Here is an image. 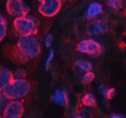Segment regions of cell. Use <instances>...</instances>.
<instances>
[{
    "instance_id": "6da1fadb",
    "label": "cell",
    "mask_w": 126,
    "mask_h": 118,
    "mask_svg": "<svg viewBox=\"0 0 126 118\" xmlns=\"http://www.w3.org/2000/svg\"><path fill=\"white\" fill-rule=\"evenodd\" d=\"M31 86L30 83L25 79H13L10 84L2 90V95L5 96L7 101H19L25 98L30 93Z\"/></svg>"
},
{
    "instance_id": "7a4b0ae2",
    "label": "cell",
    "mask_w": 126,
    "mask_h": 118,
    "mask_svg": "<svg viewBox=\"0 0 126 118\" xmlns=\"http://www.w3.org/2000/svg\"><path fill=\"white\" fill-rule=\"evenodd\" d=\"M13 27L16 32L20 37H34L37 34L39 28V21L34 17H26L16 18L13 20Z\"/></svg>"
},
{
    "instance_id": "3957f363",
    "label": "cell",
    "mask_w": 126,
    "mask_h": 118,
    "mask_svg": "<svg viewBox=\"0 0 126 118\" xmlns=\"http://www.w3.org/2000/svg\"><path fill=\"white\" fill-rule=\"evenodd\" d=\"M16 47L28 59L37 58L40 54V43L35 37H20L16 40Z\"/></svg>"
},
{
    "instance_id": "277c9868",
    "label": "cell",
    "mask_w": 126,
    "mask_h": 118,
    "mask_svg": "<svg viewBox=\"0 0 126 118\" xmlns=\"http://www.w3.org/2000/svg\"><path fill=\"white\" fill-rule=\"evenodd\" d=\"M6 11L14 18L26 17L30 12V7L22 0H7L6 1Z\"/></svg>"
},
{
    "instance_id": "5b68a950",
    "label": "cell",
    "mask_w": 126,
    "mask_h": 118,
    "mask_svg": "<svg viewBox=\"0 0 126 118\" xmlns=\"http://www.w3.org/2000/svg\"><path fill=\"white\" fill-rule=\"evenodd\" d=\"M61 8L60 0H40L38 4V11L41 16L46 18H52Z\"/></svg>"
},
{
    "instance_id": "8992f818",
    "label": "cell",
    "mask_w": 126,
    "mask_h": 118,
    "mask_svg": "<svg viewBox=\"0 0 126 118\" xmlns=\"http://www.w3.org/2000/svg\"><path fill=\"white\" fill-rule=\"evenodd\" d=\"M24 104L19 101H11L7 103L1 118H21L24 115Z\"/></svg>"
},
{
    "instance_id": "52a82bcc",
    "label": "cell",
    "mask_w": 126,
    "mask_h": 118,
    "mask_svg": "<svg viewBox=\"0 0 126 118\" xmlns=\"http://www.w3.org/2000/svg\"><path fill=\"white\" fill-rule=\"evenodd\" d=\"M77 50L81 53H87L91 56H98L101 52V45L93 39H84L79 41L77 45Z\"/></svg>"
},
{
    "instance_id": "ba28073f",
    "label": "cell",
    "mask_w": 126,
    "mask_h": 118,
    "mask_svg": "<svg viewBox=\"0 0 126 118\" xmlns=\"http://www.w3.org/2000/svg\"><path fill=\"white\" fill-rule=\"evenodd\" d=\"M107 21L104 19H95L92 20L86 25L85 32L87 35H99V34H104L107 31Z\"/></svg>"
},
{
    "instance_id": "9c48e42d",
    "label": "cell",
    "mask_w": 126,
    "mask_h": 118,
    "mask_svg": "<svg viewBox=\"0 0 126 118\" xmlns=\"http://www.w3.org/2000/svg\"><path fill=\"white\" fill-rule=\"evenodd\" d=\"M13 79H14L13 73L8 68L0 67V92H2V90L11 83Z\"/></svg>"
},
{
    "instance_id": "30bf717a",
    "label": "cell",
    "mask_w": 126,
    "mask_h": 118,
    "mask_svg": "<svg viewBox=\"0 0 126 118\" xmlns=\"http://www.w3.org/2000/svg\"><path fill=\"white\" fill-rule=\"evenodd\" d=\"M51 101L54 104H58V105H61V106H65L68 103L67 93L63 90H55L54 95L51 96Z\"/></svg>"
},
{
    "instance_id": "8fae6325",
    "label": "cell",
    "mask_w": 126,
    "mask_h": 118,
    "mask_svg": "<svg viewBox=\"0 0 126 118\" xmlns=\"http://www.w3.org/2000/svg\"><path fill=\"white\" fill-rule=\"evenodd\" d=\"M101 12H103L101 5H100L99 2H92L91 5L88 6L87 11H86V19L91 20V19L95 18L97 16H99Z\"/></svg>"
},
{
    "instance_id": "7c38bea8",
    "label": "cell",
    "mask_w": 126,
    "mask_h": 118,
    "mask_svg": "<svg viewBox=\"0 0 126 118\" xmlns=\"http://www.w3.org/2000/svg\"><path fill=\"white\" fill-rule=\"evenodd\" d=\"M13 58H14V60H16V63H20V64H25V63L28 62V58L24 53H21L20 51L16 49V46H14V49H13Z\"/></svg>"
},
{
    "instance_id": "4fadbf2b",
    "label": "cell",
    "mask_w": 126,
    "mask_h": 118,
    "mask_svg": "<svg viewBox=\"0 0 126 118\" xmlns=\"http://www.w3.org/2000/svg\"><path fill=\"white\" fill-rule=\"evenodd\" d=\"M81 103L85 106H95V97L92 93H86L81 98Z\"/></svg>"
},
{
    "instance_id": "5bb4252c",
    "label": "cell",
    "mask_w": 126,
    "mask_h": 118,
    "mask_svg": "<svg viewBox=\"0 0 126 118\" xmlns=\"http://www.w3.org/2000/svg\"><path fill=\"white\" fill-rule=\"evenodd\" d=\"M6 32H7V21H6L5 17L0 14V43L6 37Z\"/></svg>"
},
{
    "instance_id": "9a60e30c",
    "label": "cell",
    "mask_w": 126,
    "mask_h": 118,
    "mask_svg": "<svg viewBox=\"0 0 126 118\" xmlns=\"http://www.w3.org/2000/svg\"><path fill=\"white\" fill-rule=\"evenodd\" d=\"M76 66L80 68V70H84L86 72H90L91 68H92V65L90 62H86V60H82V59H78L76 62Z\"/></svg>"
},
{
    "instance_id": "2e32d148",
    "label": "cell",
    "mask_w": 126,
    "mask_h": 118,
    "mask_svg": "<svg viewBox=\"0 0 126 118\" xmlns=\"http://www.w3.org/2000/svg\"><path fill=\"white\" fill-rule=\"evenodd\" d=\"M106 4L110 6V7H112L113 10H117V11L121 10V6H123V2H121L120 0H109Z\"/></svg>"
},
{
    "instance_id": "e0dca14e",
    "label": "cell",
    "mask_w": 126,
    "mask_h": 118,
    "mask_svg": "<svg viewBox=\"0 0 126 118\" xmlns=\"http://www.w3.org/2000/svg\"><path fill=\"white\" fill-rule=\"evenodd\" d=\"M93 79H94V73L90 71V72H86L84 76H82L81 82L84 83V84H90Z\"/></svg>"
},
{
    "instance_id": "ac0fdd59",
    "label": "cell",
    "mask_w": 126,
    "mask_h": 118,
    "mask_svg": "<svg viewBox=\"0 0 126 118\" xmlns=\"http://www.w3.org/2000/svg\"><path fill=\"white\" fill-rule=\"evenodd\" d=\"M7 103H8V101L5 98V96L0 92V116H1V115H2V112H4V110H5Z\"/></svg>"
},
{
    "instance_id": "d6986e66",
    "label": "cell",
    "mask_w": 126,
    "mask_h": 118,
    "mask_svg": "<svg viewBox=\"0 0 126 118\" xmlns=\"http://www.w3.org/2000/svg\"><path fill=\"white\" fill-rule=\"evenodd\" d=\"M53 57H54V51L49 50L48 58H47V60H46V63H45V70H46V71H48L49 67H51V64H52V60H53Z\"/></svg>"
},
{
    "instance_id": "ffe728a7",
    "label": "cell",
    "mask_w": 126,
    "mask_h": 118,
    "mask_svg": "<svg viewBox=\"0 0 126 118\" xmlns=\"http://www.w3.org/2000/svg\"><path fill=\"white\" fill-rule=\"evenodd\" d=\"M101 95H104L107 99H113V98H114V95H115V90L114 89H105Z\"/></svg>"
},
{
    "instance_id": "44dd1931",
    "label": "cell",
    "mask_w": 126,
    "mask_h": 118,
    "mask_svg": "<svg viewBox=\"0 0 126 118\" xmlns=\"http://www.w3.org/2000/svg\"><path fill=\"white\" fill-rule=\"evenodd\" d=\"M25 76H26V72L22 68H18V70H16V72L13 73V77H16V79H24Z\"/></svg>"
},
{
    "instance_id": "7402d4cb",
    "label": "cell",
    "mask_w": 126,
    "mask_h": 118,
    "mask_svg": "<svg viewBox=\"0 0 126 118\" xmlns=\"http://www.w3.org/2000/svg\"><path fill=\"white\" fill-rule=\"evenodd\" d=\"M52 43H53V34L48 33L45 37V46H46V47H49V46L52 45Z\"/></svg>"
},
{
    "instance_id": "603a6c76",
    "label": "cell",
    "mask_w": 126,
    "mask_h": 118,
    "mask_svg": "<svg viewBox=\"0 0 126 118\" xmlns=\"http://www.w3.org/2000/svg\"><path fill=\"white\" fill-rule=\"evenodd\" d=\"M111 118H125L124 116H120V115H111Z\"/></svg>"
},
{
    "instance_id": "cb8c5ba5",
    "label": "cell",
    "mask_w": 126,
    "mask_h": 118,
    "mask_svg": "<svg viewBox=\"0 0 126 118\" xmlns=\"http://www.w3.org/2000/svg\"><path fill=\"white\" fill-rule=\"evenodd\" d=\"M105 89H106V87H105V85H100V86H99V92H100V93H103V91H104Z\"/></svg>"
},
{
    "instance_id": "d4e9b609",
    "label": "cell",
    "mask_w": 126,
    "mask_h": 118,
    "mask_svg": "<svg viewBox=\"0 0 126 118\" xmlns=\"http://www.w3.org/2000/svg\"><path fill=\"white\" fill-rule=\"evenodd\" d=\"M73 118H82L81 116H76V117H73Z\"/></svg>"
},
{
    "instance_id": "484cf974",
    "label": "cell",
    "mask_w": 126,
    "mask_h": 118,
    "mask_svg": "<svg viewBox=\"0 0 126 118\" xmlns=\"http://www.w3.org/2000/svg\"><path fill=\"white\" fill-rule=\"evenodd\" d=\"M0 118H1V116H0Z\"/></svg>"
}]
</instances>
